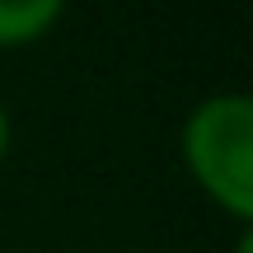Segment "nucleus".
Wrapping results in <instances>:
<instances>
[{"label": "nucleus", "instance_id": "nucleus-1", "mask_svg": "<svg viewBox=\"0 0 253 253\" xmlns=\"http://www.w3.org/2000/svg\"><path fill=\"white\" fill-rule=\"evenodd\" d=\"M192 183L225 211L230 220H253V103L239 89L207 94L192 103L178 136Z\"/></svg>", "mask_w": 253, "mask_h": 253}, {"label": "nucleus", "instance_id": "nucleus-2", "mask_svg": "<svg viewBox=\"0 0 253 253\" xmlns=\"http://www.w3.org/2000/svg\"><path fill=\"white\" fill-rule=\"evenodd\" d=\"M71 0H0V47H28L61 24Z\"/></svg>", "mask_w": 253, "mask_h": 253}, {"label": "nucleus", "instance_id": "nucleus-3", "mask_svg": "<svg viewBox=\"0 0 253 253\" xmlns=\"http://www.w3.org/2000/svg\"><path fill=\"white\" fill-rule=\"evenodd\" d=\"M9 141H14V122H9V108H5V99H0V164H5V155H9Z\"/></svg>", "mask_w": 253, "mask_h": 253}]
</instances>
